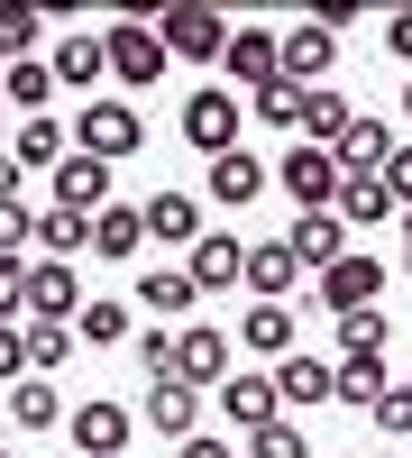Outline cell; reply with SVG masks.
I'll return each instance as SVG.
<instances>
[{
	"instance_id": "obj_1",
	"label": "cell",
	"mask_w": 412,
	"mask_h": 458,
	"mask_svg": "<svg viewBox=\"0 0 412 458\" xmlns=\"http://www.w3.org/2000/svg\"><path fill=\"white\" fill-rule=\"evenodd\" d=\"M147 147V120H138V101L129 92H92L83 110H73V157H101V165H120Z\"/></svg>"
},
{
	"instance_id": "obj_2",
	"label": "cell",
	"mask_w": 412,
	"mask_h": 458,
	"mask_svg": "<svg viewBox=\"0 0 412 458\" xmlns=\"http://www.w3.org/2000/svg\"><path fill=\"white\" fill-rule=\"evenodd\" d=\"M248 138V101L230 92V83H202L193 101H183V147L211 165V157H230V147Z\"/></svg>"
},
{
	"instance_id": "obj_3",
	"label": "cell",
	"mask_w": 412,
	"mask_h": 458,
	"mask_svg": "<svg viewBox=\"0 0 412 458\" xmlns=\"http://www.w3.org/2000/svg\"><path fill=\"white\" fill-rule=\"evenodd\" d=\"M385 284H394V266H385L376 248H349L340 266H321V312H330V321L376 312V302H385Z\"/></svg>"
},
{
	"instance_id": "obj_4",
	"label": "cell",
	"mask_w": 412,
	"mask_h": 458,
	"mask_svg": "<svg viewBox=\"0 0 412 458\" xmlns=\"http://www.w3.org/2000/svg\"><path fill=\"white\" fill-rule=\"evenodd\" d=\"M101 55H110V83H120V92H156V73L174 64L165 37H156V19H120V28H101Z\"/></svg>"
},
{
	"instance_id": "obj_5",
	"label": "cell",
	"mask_w": 412,
	"mask_h": 458,
	"mask_svg": "<svg viewBox=\"0 0 412 458\" xmlns=\"http://www.w3.org/2000/svg\"><path fill=\"white\" fill-rule=\"evenodd\" d=\"M156 37H165V55H183V64H220V55H230V19H220L211 0H165Z\"/></svg>"
},
{
	"instance_id": "obj_6",
	"label": "cell",
	"mask_w": 412,
	"mask_h": 458,
	"mask_svg": "<svg viewBox=\"0 0 412 458\" xmlns=\"http://www.w3.org/2000/svg\"><path fill=\"white\" fill-rule=\"evenodd\" d=\"M275 183L293 193V211H330V202H340V157L293 138V147H284V165H275Z\"/></svg>"
},
{
	"instance_id": "obj_7",
	"label": "cell",
	"mask_w": 412,
	"mask_h": 458,
	"mask_svg": "<svg viewBox=\"0 0 412 458\" xmlns=\"http://www.w3.org/2000/svg\"><path fill=\"white\" fill-rule=\"evenodd\" d=\"M220 73H230L239 92L284 83V37H275V28H230V55H220Z\"/></svg>"
},
{
	"instance_id": "obj_8",
	"label": "cell",
	"mask_w": 412,
	"mask_h": 458,
	"mask_svg": "<svg viewBox=\"0 0 412 458\" xmlns=\"http://www.w3.org/2000/svg\"><path fill=\"white\" fill-rule=\"evenodd\" d=\"M183 276H193V293H230L248 276V239H230V229H202L193 248H183Z\"/></svg>"
},
{
	"instance_id": "obj_9",
	"label": "cell",
	"mask_w": 412,
	"mask_h": 458,
	"mask_svg": "<svg viewBox=\"0 0 412 458\" xmlns=\"http://www.w3.org/2000/svg\"><path fill=\"white\" fill-rule=\"evenodd\" d=\"M129 431H138V412H129V403H110V394L73 403V458H120Z\"/></svg>"
},
{
	"instance_id": "obj_10",
	"label": "cell",
	"mask_w": 412,
	"mask_h": 458,
	"mask_svg": "<svg viewBox=\"0 0 412 458\" xmlns=\"http://www.w3.org/2000/svg\"><path fill=\"white\" fill-rule=\"evenodd\" d=\"M220 422H239V431H266V422H284L275 376H248V367H230V376H220Z\"/></svg>"
},
{
	"instance_id": "obj_11",
	"label": "cell",
	"mask_w": 412,
	"mask_h": 458,
	"mask_svg": "<svg viewBox=\"0 0 412 458\" xmlns=\"http://www.w3.org/2000/svg\"><path fill=\"white\" fill-rule=\"evenodd\" d=\"M46 193H55V211L101 220V211H110V165H101V157H64V165L46 174Z\"/></svg>"
},
{
	"instance_id": "obj_12",
	"label": "cell",
	"mask_w": 412,
	"mask_h": 458,
	"mask_svg": "<svg viewBox=\"0 0 412 458\" xmlns=\"http://www.w3.org/2000/svg\"><path fill=\"white\" fill-rule=\"evenodd\" d=\"M174 376H183L193 394L220 386V376H230V339H220L211 321H183V330H174Z\"/></svg>"
},
{
	"instance_id": "obj_13",
	"label": "cell",
	"mask_w": 412,
	"mask_h": 458,
	"mask_svg": "<svg viewBox=\"0 0 412 458\" xmlns=\"http://www.w3.org/2000/svg\"><path fill=\"white\" fill-rule=\"evenodd\" d=\"M138 220H147V248H193L202 239V193H147Z\"/></svg>"
},
{
	"instance_id": "obj_14",
	"label": "cell",
	"mask_w": 412,
	"mask_h": 458,
	"mask_svg": "<svg viewBox=\"0 0 412 458\" xmlns=\"http://www.w3.org/2000/svg\"><path fill=\"white\" fill-rule=\"evenodd\" d=\"M73 312H83V276L28 257V321H73Z\"/></svg>"
},
{
	"instance_id": "obj_15",
	"label": "cell",
	"mask_w": 412,
	"mask_h": 458,
	"mask_svg": "<svg viewBox=\"0 0 412 458\" xmlns=\"http://www.w3.org/2000/svg\"><path fill=\"white\" fill-rule=\"evenodd\" d=\"M46 73H55V92H101L110 83V55H101V37H55V55H46Z\"/></svg>"
},
{
	"instance_id": "obj_16",
	"label": "cell",
	"mask_w": 412,
	"mask_h": 458,
	"mask_svg": "<svg viewBox=\"0 0 412 458\" xmlns=\"http://www.w3.org/2000/svg\"><path fill=\"white\" fill-rule=\"evenodd\" d=\"M193 422H202V394L183 386V376H156V386H147V431L156 440H193Z\"/></svg>"
},
{
	"instance_id": "obj_17",
	"label": "cell",
	"mask_w": 412,
	"mask_h": 458,
	"mask_svg": "<svg viewBox=\"0 0 412 458\" xmlns=\"http://www.w3.org/2000/svg\"><path fill=\"white\" fill-rule=\"evenodd\" d=\"M266 183H275V174L256 165L248 147H230V157H211V183H202V193H211L220 211H239V202H266Z\"/></svg>"
},
{
	"instance_id": "obj_18",
	"label": "cell",
	"mask_w": 412,
	"mask_h": 458,
	"mask_svg": "<svg viewBox=\"0 0 412 458\" xmlns=\"http://www.w3.org/2000/svg\"><path fill=\"white\" fill-rule=\"evenodd\" d=\"M284 248H293V266H340L349 257V229H340V211H293Z\"/></svg>"
},
{
	"instance_id": "obj_19",
	"label": "cell",
	"mask_w": 412,
	"mask_h": 458,
	"mask_svg": "<svg viewBox=\"0 0 412 458\" xmlns=\"http://www.w3.org/2000/svg\"><path fill=\"white\" fill-rule=\"evenodd\" d=\"M293 276H303V266H293L284 239H248V276H239V284H248L256 302H293Z\"/></svg>"
},
{
	"instance_id": "obj_20",
	"label": "cell",
	"mask_w": 412,
	"mask_h": 458,
	"mask_svg": "<svg viewBox=\"0 0 412 458\" xmlns=\"http://www.w3.org/2000/svg\"><path fill=\"white\" fill-rule=\"evenodd\" d=\"M193 276H183V266H138V312L147 321H183V312H193Z\"/></svg>"
},
{
	"instance_id": "obj_21",
	"label": "cell",
	"mask_w": 412,
	"mask_h": 458,
	"mask_svg": "<svg viewBox=\"0 0 412 458\" xmlns=\"http://www.w3.org/2000/svg\"><path fill=\"white\" fill-rule=\"evenodd\" d=\"M330 157H340V174H385V165H394V129L357 110V120H349V138L330 147Z\"/></svg>"
},
{
	"instance_id": "obj_22",
	"label": "cell",
	"mask_w": 412,
	"mask_h": 458,
	"mask_svg": "<svg viewBox=\"0 0 412 458\" xmlns=\"http://www.w3.org/2000/svg\"><path fill=\"white\" fill-rule=\"evenodd\" d=\"M275 403H284V412H303V403H330V358H312V349L275 358Z\"/></svg>"
},
{
	"instance_id": "obj_23",
	"label": "cell",
	"mask_w": 412,
	"mask_h": 458,
	"mask_svg": "<svg viewBox=\"0 0 412 458\" xmlns=\"http://www.w3.org/2000/svg\"><path fill=\"white\" fill-rule=\"evenodd\" d=\"M349 120H357V110H349V92H303V120H293V138H303V147H340L349 138Z\"/></svg>"
},
{
	"instance_id": "obj_24",
	"label": "cell",
	"mask_w": 412,
	"mask_h": 458,
	"mask_svg": "<svg viewBox=\"0 0 412 458\" xmlns=\"http://www.w3.org/2000/svg\"><path fill=\"white\" fill-rule=\"evenodd\" d=\"M340 229H376V220H394V193H385V174H340Z\"/></svg>"
},
{
	"instance_id": "obj_25",
	"label": "cell",
	"mask_w": 412,
	"mask_h": 458,
	"mask_svg": "<svg viewBox=\"0 0 412 458\" xmlns=\"http://www.w3.org/2000/svg\"><path fill=\"white\" fill-rule=\"evenodd\" d=\"M239 349H256V358H293V302H248Z\"/></svg>"
},
{
	"instance_id": "obj_26",
	"label": "cell",
	"mask_w": 412,
	"mask_h": 458,
	"mask_svg": "<svg viewBox=\"0 0 412 458\" xmlns=\"http://www.w3.org/2000/svg\"><path fill=\"white\" fill-rule=\"evenodd\" d=\"M83 248H92V220L83 211H55V202L37 211V257H46V266H73Z\"/></svg>"
},
{
	"instance_id": "obj_27",
	"label": "cell",
	"mask_w": 412,
	"mask_h": 458,
	"mask_svg": "<svg viewBox=\"0 0 412 458\" xmlns=\"http://www.w3.org/2000/svg\"><path fill=\"white\" fill-rule=\"evenodd\" d=\"M64 157H73L64 120H19V147H10V165H19V174H28V165H37V174H55Z\"/></svg>"
},
{
	"instance_id": "obj_28",
	"label": "cell",
	"mask_w": 412,
	"mask_h": 458,
	"mask_svg": "<svg viewBox=\"0 0 412 458\" xmlns=\"http://www.w3.org/2000/svg\"><path fill=\"white\" fill-rule=\"evenodd\" d=\"M129 321H138V302H92L83 293V312H73V349H120Z\"/></svg>"
},
{
	"instance_id": "obj_29",
	"label": "cell",
	"mask_w": 412,
	"mask_h": 458,
	"mask_svg": "<svg viewBox=\"0 0 412 458\" xmlns=\"http://www.w3.org/2000/svg\"><path fill=\"white\" fill-rule=\"evenodd\" d=\"M376 394H385V358H340V367H330V403L376 412Z\"/></svg>"
},
{
	"instance_id": "obj_30",
	"label": "cell",
	"mask_w": 412,
	"mask_h": 458,
	"mask_svg": "<svg viewBox=\"0 0 412 458\" xmlns=\"http://www.w3.org/2000/svg\"><path fill=\"white\" fill-rule=\"evenodd\" d=\"M0 92H10V110H19V120H37V110L55 101V73H46V55H28V64H0Z\"/></svg>"
},
{
	"instance_id": "obj_31",
	"label": "cell",
	"mask_w": 412,
	"mask_h": 458,
	"mask_svg": "<svg viewBox=\"0 0 412 458\" xmlns=\"http://www.w3.org/2000/svg\"><path fill=\"white\" fill-rule=\"evenodd\" d=\"M10 422L19 431H55L64 422V394L46 386V376H19V386H10Z\"/></svg>"
},
{
	"instance_id": "obj_32",
	"label": "cell",
	"mask_w": 412,
	"mask_h": 458,
	"mask_svg": "<svg viewBox=\"0 0 412 458\" xmlns=\"http://www.w3.org/2000/svg\"><path fill=\"white\" fill-rule=\"evenodd\" d=\"M147 248V220H138V202H110L101 220H92V257H138Z\"/></svg>"
},
{
	"instance_id": "obj_33",
	"label": "cell",
	"mask_w": 412,
	"mask_h": 458,
	"mask_svg": "<svg viewBox=\"0 0 412 458\" xmlns=\"http://www.w3.org/2000/svg\"><path fill=\"white\" fill-rule=\"evenodd\" d=\"M385 339H394L385 302H376V312H349V321H340V358H385Z\"/></svg>"
},
{
	"instance_id": "obj_34",
	"label": "cell",
	"mask_w": 412,
	"mask_h": 458,
	"mask_svg": "<svg viewBox=\"0 0 412 458\" xmlns=\"http://www.w3.org/2000/svg\"><path fill=\"white\" fill-rule=\"evenodd\" d=\"M73 358V321H28V376H55Z\"/></svg>"
},
{
	"instance_id": "obj_35",
	"label": "cell",
	"mask_w": 412,
	"mask_h": 458,
	"mask_svg": "<svg viewBox=\"0 0 412 458\" xmlns=\"http://www.w3.org/2000/svg\"><path fill=\"white\" fill-rule=\"evenodd\" d=\"M37 37H46V19L10 0V10H0V64H28V47H37Z\"/></svg>"
},
{
	"instance_id": "obj_36",
	"label": "cell",
	"mask_w": 412,
	"mask_h": 458,
	"mask_svg": "<svg viewBox=\"0 0 412 458\" xmlns=\"http://www.w3.org/2000/svg\"><path fill=\"white\" fill-rule=\"evenodd\" d=\"M248 120H266V129H284V138H293V120H303V92H293V83L248 92Z\"/></svg>"
},
{
	"instance_id": "obj_37",
	"label": "cell",
	"mask_w": 412,
	"mask_h": 458,
	"mask_svg": "<svg viewBox=\"0 0 412 458\" xmlns=\"http://www.w3.org/2000/svg\"><path fill=\"white\" fill-rule=\"evenodd\" d=\"M248 458H312V440L293 422H266V431H248Z\"/></svg>"
},
{
	"instance_id": "obj_38",
	"label": "cell",
	"mask_w": 412,
	"mask_h": 458,
	"mask_svg": "<svg viewBox=\"0 0 412 458\" xmlns=\"http://www.w3.org/2000/svg\"><path fill=\"white\" fill-rule=\"evenodd\" d=\"M37 248V211L28 202H0V257H28Z\"/></svg>"
},
{
	"instance_id": "obj_39",
	"label": "cell",
	"mask_w": 412,
	"mask_h": 458,
	"mask_svg": "<svg viewBox=\"0 0 412 458\" xmlns=\"http://www.w3.org/2000/svg\"><path fill=\"white\" fill-rule=\"evenodd\" d=\"M366 422H376L385 440H403V431H412V386H385V394H376V412H366Z\"/></svg>"
},
{
	"instance_id": "obj_40",
	"label": "cell",
	"mask_w": 412,
	"mask_h": 458,
	"mask_svg": "<svg viewBox=\"0 0 412 458\" xmlns=\"http://www.w3.org/2000/svg\"><path fill=\"white\" fill-rule=\"evenodd\" d=\"M28 376V321H0V386Z\"/></svg>"
},
{
	"instance_id": "obj_41",
	"label": "cell",
	"mask_w": 412,
	"mask_h": 458,
	"mask_svg": "<svg viewBox=\"0 0 412 458\" xmlns=\"http://www.w3.org/2000/svg\"><path fill=\"white\" fill-rule=\"evenodd\" d=\"M138 367H147V386L174 376V330H147V339H138Z\"/></svg>"
},
{
	"instance_id": "obj_42",
	"label": "cell",
	"mask_w": 412,
	"mask_h": 458,
	"mask_svg": "<svg viewBox=\"0 0 412 458\" xmlns=\"http://www.w3.org/2000/svg\"><path fill=\"white\" fill-rule=\"evenodd\" d=\"M385 193H394V211H412V147H394V165H385Z\"/></svg>"
},
{
	"instance_id": "obj_43",
	"label": "cell",
	"mask_w": 412,
	"mask_h": 458,
	"mask_svg": "<svg viewBox=\"0 0 412 458\" xmlns=\"http://www.w3.org/2000/svg\"><path fill=\"white\" fill-rule=\"evenodd\" d=\"M385 55H394V64H412V10H394V19H385Z\"/></svg>"
},
{
	"instance_id": "obj_44",
	"label": "cell",
	"mask_w": 412,
	"mask_h": 458,
	"mask_svg": "<svg viewBox=\"0 0 412 458\" xmlns=\"http://www.w3.org/2000/svg\"><path fill=\"white\" fill-rule=\"evenodd\" d=\"M183 458H230V440H220V431H193V440H183Z\"/></svg>"
},
{
	"instance_id": "obj_45",
	"label": "cell",
	"mask_w": 412,
	"mask_h": 458,
	"mask_svg": "<svg viewBox=\"0 0 412 458\" xmlns=\"http://www.w3.org/2000/svg\"><path fill=\"white\" fill-rule=\"evenodd\" d=\"M0 202H19V165L10 157H0Z\"/></svg>"
},
{
	"instance_id": "obj_46",
	"label": "cell",
	"mask_w": 412,
	"mask_h": 458,
	"mask_svg": "<svg viewBox=\"0 0 412 458\" xmlns=\"http://www.w3.org/2000/svg\"><path fill=\"white\" fill-rule=\"evenodd\" d=\"M394 276H412V211H403V266H394Z\"/></svg>"
},
{
	"instance_id": "obj_47",
	"label": "cell",
	"mask_w": 412,
	"mask_h": 458,
	"mask_svg": "<svg viewBox=\"0 0 412 458\" xmlns=\"http://www.w3.org/2000/svg\"><path fill=\"white\" fill-rule=\"evenodd\" d=\"M403 120H412V83H403Z\"/></svg>"
},
{
	"instance_id": "obj_48",
	"label": "cell",
	"mask_w": 412,
	"mask_h": 458,
	"mask_svg": "<svg viewBox=\"0 0 412 458\" xmlns=\"http://www.w3.org/2000/svg\"><path fill=\"white\" fill-rule=\"evenodd\" d=\"M376 458H394V449H376Z\"/></svg>"
},
{
	"instance_id": "obj_49",
	"label": "cell",
	"mask_w": 412,
	"mask_h": 458,
	"mask_svg": "<svg viewBox=\"0 0 412 458\" xmlns=\"http://www.w3.org/2000/svg\"><path fill=\"white\" fill-rule=\"evenodd\" d=\"M0 458H10V449H0Z\"/></svg>"
}]
</instances>
